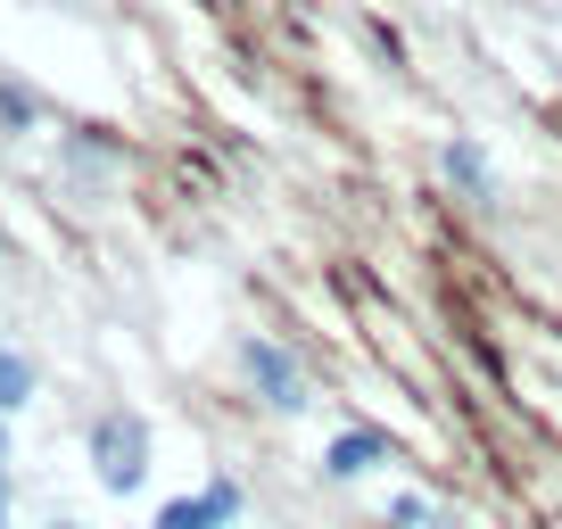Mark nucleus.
<instances>
[{
  "label": "nucleus",
  "instance_id": "f03ea898",
  "mask_svg": "<svg viewBox=\"0 0 562 529\" xmlns=\"http://www.w3.org/2000/svg\"><path fill=\"white\" fill-rule=\"evenodd\" d=\"M232 364H240L248 397H257L265 414H290V423H299V414L315 406V381H306V364H299L290 348H281V339H265V331H240Z\"/></svg>",
  "mask_w": 562,
  "mask_h": 529
},
{
  "label": "nucleus",
  "instance_id": "423d86ee",
  "mask_svg": "<svg viewBox=\"0 0 562 529\" xmlns=\"http://www.w3.org/2000/svg\"><path fill=\"white\" fill-rule=\"evenodd\" d=\"M34 389H42L34 356H25V348H9V339H0V414H9V423H18V414L34 406Z\"/></svg>",
  "mask_w": 562,
  "mask_h": 529
},
{
  "label": "nucleus",
  "instance_id": "f257e3e1",
  "mask_svg": "<svg viewBox=\"0 0 562 529\" xmlns=\"http://www.w3.org/2000/svg\"><path fill=\"white\" fill-rule=\"evenodd\" d=\"M83 455H91V480L108 496H140L149 488V463H158V439H149V423L133 406H100L83 423Z\"/></svg>",
  "mask_w": 562,
  "mask_h": 529
},
{
  "label": "nucleus",
  "instance_id": "6e6552de",
  "mask_svg": "<svg viewBox=\"0 0 562 529\" xmlns=\"http://www.w3.org/2000/svg\"><path fill=\"white\" fill-rule=\"evenodd\" d=\"M34 124H42V100L18 75H0V133H34Z\"/></svg>",
  "mask_w": 562,
  "mask_h": 529
},
{
  "label": "nucleus",
  "instance_id": "7ed1b4c3",
  "mask_svg": "<svg viewBox=\"0 0 562 529\" xmlns=\"http://www.w3.org/2000/svg\"><path fill=\"white\" fill-rule=\"evenodd\" d=\"M381 463H397V439H389L381 423H339L331 430V447H323V480H372Z\"/></svg>",
  "mask_w": 562,
  "mask_h": 529
},
{
  "label": "nucleus",
  "instance_id": "1a4fd4ad",
  "mask_svg": "<svg viewBox=\"0 0 562 529\" xmlns=\"http://www.w3.org/2000/svg\"><path fill=\"white\" fill-rule=\"evenodd\" d=\"M199 496H207V505H215V521H224V529H240V513H248V488H240V480H232V472L199 480Z\"/></svg>",
  "mask_w": 562,
  "mask_h": 529
},
{
  "label": "nucleus",
  "instance_id": "ddd939ff",
  "mask_svg": "<svg viewBox=\"0 0 562 529\" xmlns=\"http://www.w3.org/2000/svg\"><path fill=\"white\" fill-rule=\"evenodd\" d=\"M50 529H75V521H50Z\"/></svg>",
  "mask_w": 562,
  "mask_h": 529
},
{
  "label": "nucleus",
  "instance_id": "20e7f679",
  "mask_svg": "<svg viewBox=\"0 0 562 529\" xmlns=\"http://www.w3.org/2000/svg\"><path fill=\"white\" fill-rule=\"evenodd\" d=\"M439 175H447V191L472 199V207L496 199V166H488V149H480L472 133H447V142H439Z\"/></svg>",
  "mask_w": 562,
  "mask_h": 529
},
{
  "label": "nucleus",
  "instance_id": "9d476101",
  "mask_svg": "<svg viewBox=\"0 0 562 529\" xmlns=\"http://www.w3.org/2000/svg\"><path fill=\"white\" fill-rule=\"evenodd\" d=\"M67 175L108 182V175H116V149H100V142H67Z\"/></svg>",
  "mask_w": 562,
  "mask_h": 529
},
{
  "label": "nucleus",
  "instance_id": "0eeeda50",
  "mask_svg": "<svg viewBox=\"0 0 562 529\" xmlns=\"http://www.w3.org/2000/svg\"><path fill=\"white\" fill-rule=\"evenodd\" d=\"M149 529H224V521H215V505H207L199 488H182V496H158Z\"/></svg>",
  "mask_w": 562,
  "mask_h": 529
},
{
  "label": "nucleus",
  "instance_id": "9b49d317",
  "mask_svg": "<svg viewBox=\"0 0 562 529\" xmlns=\"http://www.w3.org/2000/svg\"><path fill=\"white\" fill-rule=\"evenodd\" d=\"M0 529H9V463H0Z\"/></svg>",
  "mask_w": 562,
  "mask_h": 529
},
{
  "label": "nucleus",
  "instance_id": "f8f14e48",
  "mask_svg": "<svg viewBox=\"0 0 562 529\" xmlns=\"http://www.w3.org/2000/svg\"><path fill=\"white\" fill-rule=\"evenodd\" d=\"M0 463H9V414H0Z\"/></svg>",
  "mask_w": 562,
  "mask_h": 529
},
{
  "label": "nucleus",
  "instance_id": "39448f33",
  "mask_svg": "<svg viewBox=\"0 0 562 529\" xmlns=\"http://www.w3.org/2000/svg\"><path fill=\"white\" fill-rule=\"evenodd\" d=\"M389 529H480L472 513H456L447 496H422V488H405L397 505H389Z\"/></svg>",
  "mask_w": 562,
  "mask_h": 529
}]
</instances>
